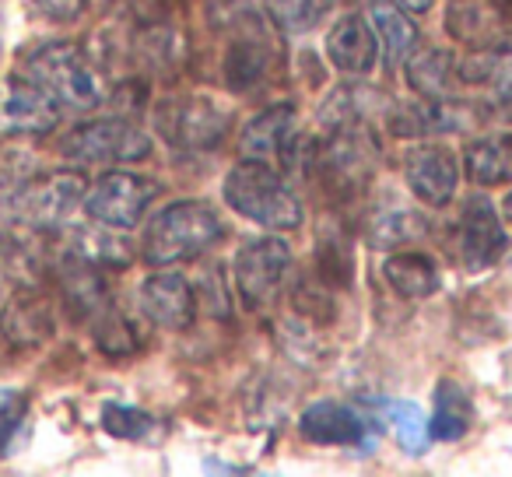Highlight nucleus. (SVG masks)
Instances as JSON below:
<instances>
[{
	"instance_id": "obj_16",
	"label": "nucleus",
	"mask_w": 512,
	"mask_h": 477,
	"mask_svg": "<svg viewBox=\"0 0 512 477\" xmlns=\"http://www.w3.org/2000/svg\"><path fill=\"white\" fill-rule=\"evenodd\" d=\"M137 306H141L144 320L165 330H186L197 316L193 288L179 271H158L144 278L137 288Z\"/></svg>"
},
{
	"instance_id": "obj_15",
	"label": "nucleus",
	"mask_w": 512,
	"mask_h": 477,
	"mask_svg": "<svg viewBox=\"0 0 512 477\" xmlns=\"http://www.w3.org/2000/svg\"><path fill=\"white\" fill-rule=\"evenodd\" d=\"M302 123L295 106H271L264 113H256L253 120L242 127L239 151L242 158H256V162H288L299 151Z\"/></svg>"
},
{
	"instance_id": "obj_32",
	"label": "nucleus",
	"mask_w": 512,
	"mask_h": 477,
	"mask_svg": "<svg viewBox=\"0 0 512 477\" xmlns=\"http://www.w3.org/2000/svg\"><path fill=\"white\" fill-rule=\"evenodd\" d=\"M25 418H29V393L15 390V386H0V456L11 449Z\"/></svg>"
},
{
	"instance_id": "obj_30",
	"label": "nucleus",
	"mask_w": 512,
	"mask_h": 477,
	"mask_svg": "<svg viewBox=\"0 0 512 477\" xmlns=\"http://www.w3.org/2000/svg\"><path fill=\"white\" fill-rule=\"evenodd\" d=\"M92 334H95V344L113 358L134 355V351L141 348V337H137L134 323H130L120 309H102V313L95 316Z\"/></svg>"
},
{
	"instance_id": "obj_28",
	"label": "nucleus",
	"mask_w": 512,
	"mask_h": 477,
	"mask_svg": "<svg viewBox=\"0 0 512 477\" xmlns=\"http://www.w3.org/2000/svg\"><path fill=\"white\" fill-rule=\"evenodd\" d=\"M376 102H379V92H372V88H362V85L337 88L327 106H323L320 120L327 123L330 130L348 127V123H365V113H372Z\"/></svg>"
},
{
	"instance_id": "obj_5",
	"label": "nucleus",
	"mask_w": 512,
	"mask_h": 477,
	"mask_svg": "<svg viewBox=\"0 0 512 477\" xmlns=\"http://www.w3.org/2000/svg\"><path fill=\"white\" fill-rule=\"evenodd\" d=\"M57 151L74 165H130L151 155V137L127 120H92L67 130Z\"/></svg>"
},
{
	"instance_id": "obj_36",
	"label": "nucleus",
	"mask_w": 512,
	"mask_h": 477,
	"mask_svg": "<svg viewBox=\"0 0 512 477\" xmlns=\"http://www.w3.org/2000/svg\"><path fill=\"white\" fill-rule=\"evenodd\" d=\"M502 214H505V218L512 221V190L505 193V200H502Z\"/></svg>"
},
{
	"instance_id": "obj_10",
	"label": "nucleus",
	"mask_w": 512,
	"mask_h": 477,
	"mask_svg": "<svg viewBox=\"0 0 512 477\" xmlns=\"http://www.w3.org/2000/svg\"><path fill=\"white\" fill-rule=\"evenodd\" d=\"M456 257L467 271H488L509 250V232H505L502 218H498L495 204L484 193L463 200L460 214H456Z\"/></svg>"
},
{
	"instance_id": "obj_31",
	"label": "nucleus",
	"mask_w": 512,
	"mask_h": 477,
	"mask_svg": "<svg viewBox=\"0 0 512 477\" xmlns=\"http://www.w3.org/2000/svg\"><path fill=\"white\" fill-rule=\"evenodd\" d=\"M99 421L113 439H130V442H141L155 432V418L148 411L134 404H120V400H106L99 411Z\"/></svg>"
},
{
	"instance_id": "obj_7",
	"label": "nucleus",
	"mask_w": 512,
	"mask_h": 477,
	"mask_svg": "<svg viewBox=\"0 0 512 477\" xmlns=\"http://www.w3.org/2000/svg\"><path fill=\"white\" fill-rule=\"evenodd\" d=\"M0 197L8 200L25 221L32 225H60L74 207L85 200V183L78 172H60V176H22L11 179Z\"/></svg>"
},
{
	"instance_id": "obj_26",
	"label": "nucleus",
	"mask_w": 512,
	"mask_h": 477,
	"mask_svg": "<svg viewBox=\"0 0 512 477\" xmlns=\"http://www.w3.org/2000/svg\"><path fill=\"white\" fill-rule=\"evenodd\" d=\"M267 78V50L260 39H235L225 53V81L232 92H249Z\"/></svg>"
},
{
	"instance_id": "obj_33",
	"label": "nucleus",
	"mask_w": 512,
	"mask_h": 477,
	"mask_svg": "<svg viewBox=\"0 0 512 477\" xmlns=\"http://www.w3.org/2000/svg\"><path fill=\"white\" fill-rule=\"evenodd\" d=\"M491 92H495V102L505 116L512 120V50L502 46L498 50V60H495V74H491Z\"/></svg>"
},
{
	"instance_id": "obj_4",
	"label": "nucleus",
	"mask_w": 512,
	"mask_h": 477,
	"mask_svg": "<svg viewBox=\"0 0 512 477\" xmlns=\"http://www.w3.org/2000/svg\"><path fill=\"white\" fill-rule=\"evenodd\" d=\"M288 271H292V246H288L281 235L249 239V243L235 253V264H232L235 295H239L242 309H249V313L271 309L274 302H278Z\"/></svg>"
},
{
	"instance_id": "obj_29",
	"label": "nucleus",
	"mask_w": 512,
	"mask_h": 477,
	"mask_svg": "<svg viewBox=\"0 0 512 477\" xmlns=\"http://www.w3.org/2000/svg\"><path fill=\"white\" fill-rule=\"evenodd\" d=\"M386 418L397 428V442L404 446V453H425L428 442H432V432H428L425 414H421V407L414 400H386Z\"/></svg>"
},
{
	"instance_id": "obj_23",
	"label": "nucleus",
	"mask_w": 512,
	"mask_h": 477,
	"mask_svg": "<svg viewBox=\"0 0 512 477\" xmlns=\"http://www.w3.org/2000/svg\"><path fill=\"white\" fill-rule=\"evenodd\" d=\"M383 278L404 299H428V295L439 292L442 274L435 267L432 257L425 253H393L383 264Z\"/></svg>"
},
{
	"instance_id": "obj_25",
	"label": "nucleus",
	"mask_w": 512,
	"mask_h": 477,
	"mask_svg": "<svg viewBox=\"0 0 512 477\" xmlns=\"http://www.w3.org/2000/svg\"><path fill=\"white\" fill-rule=\"evenodd\" d=\"M421 228L425 221L404 204H386L376 211V218L369 221V243L379 250H390V246H407L414 239H421Z\"/></svg>"
},
{
	"instance_id": "obj_24",
	"label": "nucleus",
	"mask_w": 512,
	"mask_h": 477,
	"mask_svg": "<svg viewBox=\"0 0 512 477\" xmlns=\"http://www.w3.org/2000/svg\"><path fill=\"white\" fill-rule=\"evenodd\" d=\"M474 425V404H470V393L463 390L456 379H442L435 386V411L428 421V432L439 442H456L470 432Z\"/></svg>"
},
{
	"instance_id": "obj_13",
	"label": "nucleus",
	"mask_w": 512,
	"mask_h": 477,
	"mask_svg": "<svg viewBox=\"0 0 512 477\" xmlns=\"http://www.w3.org/2000/svg\"><path fill=\"white\" fill-rule=\"evenodd\" d=\"M474 123V109L456 99H414L390 109V134L407 141H428V137L463 134Z\"/></svg>"
},
{
	"instance_id": "obj_11",
	"label": "nucleus",
	"mask_w": 512,
	"mask_h": 477,
	"mask_svg": "<svg viewBox=\"0 0 512 477\" xmlns=\"http://www.w3.org/2000/svg\"><path fill=\"white\" fill-rule=\"evenodd\" d=\"M60 123V102L50 92L25 78L22 71L11 74L0 88V130L18 137H46Z\"/></svg>"
},
{
	"instance_id": "obj_18",
	"label": "nucleus",
	"mask_w": 512,
	"mask_h": 477,
	"mask_svg": "<svg viewBox=\"0 0 512 477\" xmlns=\"http://www.w3.org/2000/svg\"><path fill=\"white\" fill-rule=\"evenodd\" d=\"M369 22L379 36V50H383L386 67H400L411 60L418 50V25L411 22V11L397 0H369Z\"/></svg>"
},
{
	"instance_id": "obj_35",
	"label": "nucleus",
	"mask_w": 512,
	"mask_h": 477,
	"mask_svg": "<svg viewBox=\"0 0 512 477\" xmlns=\"http://www.w3.org/2000/svg\"><path fill=\"white\" fill-rule=\"evenodd\" d=\"M400 4H404V8L411 11V15H425V11L432 8L435 0H400Z\"/></svg>"
},
{
	"instance_id": "obj_21",
	"label": "nucleus",
	"mask_w": 512,
	"mask_h": 477,
	"mask_svg": "<svg viewBox=\"0 0 512 477\" xmlns=\"http://www.w3.org/2000/svg\"><path fill=\"white\" fill-rule=\"evenodd\" d=\"M407 85L421 99H456L460 60L449 50H425L407 60Z\"/></svg>"
},
{
	"instance_id": "obj_12",
	"label": "nucleus",
	"mask_w": 512,
	"mask_h": 477,
	"mask_svg": "<svg viewBox=\"0 0 512 477\" xmlns=\"http://www.w3.org/2000/svg\"><path fill=\"white\" fill-rule=\"evenodd\" d=\"M404 179L421 204L446 207L460 186V162L446 144L421 141L404 155Z\"/></svg>"
},
{
	"instance_id": "obj_3",
	"label": "nucleus",
	"mask_w": 512,
	"mask_h": 477,
	"mask_svg": "<svg viewBox=\"0 0 512 477\" xmlns=\"http://www.w3.org/2000/svg\"><path fill=\"white\" fill-rule=\"evenodd\" d=\"M25 78L36 81L43 92H50L60 102V109H78V113H92L106 102V88H102L95 64L78 43H46L32 50V57L22 67Z\"/></svg>"
},
{
	"instance_id": "obj_6",
	"label": "nucleus",
	"mask_w": 512,
	"mask_h": 477,
	"mask_svg": "<svg viewBox=\"0 0 512 477\" xmlns=\"http://www.w3.org/2000/svg\"><path fill=\"white\" fill-rule=\"evenodd\" d=\"M162 193V186L155 183L151 176H137V172L127 169H113L102 172L92 186L85 190V214L92 221L106 228H137L144 218V211L151 207V200Z\"/></svg>"
},
{
	"instance_id": "obj_22",
	"label": "nucleus",
	"mask_w": 512,
	"mask_h": 477,
	"mask_svg": "<svg viewBox=\"0 0 512 477\" xmlns=\"http://www.w3.org/2000/svg\"><path fill=\"white\" fill-rule=\"evenodd\" d=\"M463 169L467 179L477 186H498L512 179V134L498 130V134H484L467 144L463 151Z\"/></svg>"
},
{
	"instance_id": "obj_27",
	"label": "nucleus",
	"mask_w": 512,
	"mask_h": 477,
	"mask_svg": "<svg viewBox=\"0 0 512 477\" xmlns=\"http://www.w3.org/2000/svg\"><path fill=\"white\" fill-rule=\"evenodd\" d=\"M334 11V0H267V15L288 36L313 32Z\"/></svg>"
},
{
	"instance_id": "obj_2",
	"label": "nucleus",
	"mask_w": 512,
	"mask_h": 477,
	"mask_svg": "<svg viewBox=\"0 0 512 477\" xmlns=\"http://www.w3.org/2000/svg\"><path fill=\"white\" fill-rule=\"evenodd\" d=\"M221 197L235 214L264 228H274V232H292L306 218L302 200L281 179V172L271 162H256V158H242L239 165L228 169L225 183H221Z\"/></svg>"
},
{
	"instance_id": "obj_14",
	"label": "nucleus",
	"mask_w": 512,
	"mask_h": 477,
	"mask_svg": "<svg viewBox=\"0 0 512 477\" xmlns=\"http://www.w3.org/2000/svg\"><path fill=\"white\" fill-rule=\"evenodd\" d=\"M376 432L369 418L358 407L341 404V400H316L299 414V435L313 446H358L369 449Z\"/></svg>"
},
{
	"instance_id": "obj_1",
	"label": "nucleus",
	"mask_w": 512,
	"mask_h": 477,
	"mask_svg": "<svg viewBox=\"0 0 512 477\" xmlns=\"http://www.w3.org/2000/svg\"><path fill=\"white\" fill-rule=\"evenodd\" d=\"M221 239H225V225L214 207H207L204 200H176L144 225L141 257L155 267L186 264L211 253Z\"/></svg>"
},
{
	"instance_id": "obj_9",
	"label": "nucleus",
	"mask_w": 512,
	"mask_h": 477,
	"mask_svg": "<svg viewBox=\"0 0 512 477\" xmlns=\"http://www.w3.org/2000/svg\"><path fill=\"white\" fill-rule=\"evenodd\" d=\"M379 162V144L372 130L362 123H348V127H334L330 141L320 151V176L337 193H355L372 179Z\"/></svg>"
},
{
	"instance_id": "obj_20",
	"label": "nucleus",
	"mask_w": 512,
	"mask_h": 477,
	"mask_svg": "<svg viewBox=\"0 0 512 477\" xmlns=\"http://www.w3.org/2000/svg\"><path fill=\"white\" fill-rule=\"evenodd\" d=\"M446 29L449 36L474 50H491V43L502 39V15L491 0H449Z\"/></svg>"
},
{
	"instance_id": "obj_17",
	"label": "nucleus",
	"mask_w": 512,
	"mask_h": 477,
	"mask_svg": "<svg viewBox=\"0 0 512 477\" xmlns=\"http://www.w3.org/2000/svg\"><path fill=\"white\" fill-rule=\"evenodd\" d=\"M327 57L341 74L362 78L379 60V36L365 15H344L327 36Z\"/></svg>"
},
{
	"instance_id": "obj_8",
	"label": "nucleus",
	"mask_w": 512,
	"mask_h": 477,
	"mask_svg": "<svg viewBox=\"0 0 512 477\" xmlns=\"http://www.w3.org/2000/svg\"><path fill=\"white\" fill-rule=\"evenodd\" d=\"M155 127L172 148L207 155L225 141L228 113L207 99H169L158 106Z\"/></svg>"
},
{
	"instance_id": "obj_34",
	"label": "nucleus",
	"mask_w": 512,
	"mask_h": 477,
	"mask_svg": "<svg viewBox=\"0 0 512 477\" xmlns=\"http://www.w3.org/2000/svg\"><path fill=\"white\" fill-rule=\"evenodd\" d=\"M36 8L43 11L50 22H60V25H71L85 15L88 0H36Z\"/></svg>"
},
{
	"instance_id": "obj_19",
	"label": "nucleus",
	"mask_w": 512,
	"mask_h": 477,
	"mask_svg": "<svg viewBox=\"0 0 512 477\" xmlns=\"http://www.w3.org/2000/svg\"><path fill=\"white\" fill-rule=\"evenodd\" d=\"M53 306L43 295H15L0 313V334L8 337L15 348H36L53 334Z\"/></svg>"
}]
</instances>
